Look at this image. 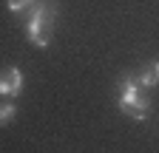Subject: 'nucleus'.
Segmentation results:
<instances>
[{
  "label": "nucleus",
  "mask_w": 159,
  "mask_h": 153,
  "mask_svg": "<svg viewBox=\"0 0 159 153\" xmlns=\"http://www.w3.org/2000/svg\"><path fill=\"white\" fill-rule=\"evenodd\" d=\"M51 26H54V9L48 6V0H34L29 6L26 34L37 48H46L51 43Z\"/></svg>",
  "instance_id": "obj_1"
},
{
  "label": "nucleus",
  "mask_w": 159,
  "mask_h": 153,
  "mask_svg": "<svg viewBox=\"0 0 159 153\" xmlns=\"http://www.w3.org/2000/svg\"><path fill=\"white\" fill-rule=\"evenodd\" d=\"M139 88H142V85H139L136 76L134 74H125L122 80H119V97H116V102H119V111H122L125 116L142 122L148 116V111H151V99L142 97Z\"/></svg>",
  "instance_id": "obj_2"
},
{
  "label": "nucleus",
  "mask_w": 159,
  "mask_h": 153,
  "mask_svg": "<svg viewBox=\"0 0 159 153\" xmlns=\"http://www.w3.org/2000/svg\"><path fill=\"white\" fill-rule=\"evenodd\" d=\"M20 91H23V74H20L17 65H9L0 74V97L14 99V97H20Z\"/></svg>",
  "instance_id": "obj_3"
},
{
  "label": "nucleus",
  "mask_w": 159,
  "mask_h": 153,
  "mask_svg": "<svg viewBox=\"0 0 159 153\" xmlns=\"http://www.w3.org/2000/svg\"><path fill=\"white\" fill-rule=\"evenodd\" d=\"M139 85L142 88H153V85H159V63H148L142 71H139Z\"/></svg>",
  "instance_id": "obj_4"
},
{
  "label": "nucleus",
  "mask_w": 159,
  "mask_h": 153,
  "mask_svg": "<svg viewBox=\"0 0 159 153\" xmlns=\"http://www.w3.org/2000/svg\"><path fill=\"white\" fill-rule=\"evenodd\" d=\"M14 113H17V108H14L11 102H0V128L9 125V122L14 119Z\"/></svg>",
  "instance_id": "obj_5"
},
{
  "label": "nucleus",
  "mask_w": 159,
  "mask_h": 153,
  "mask_svg": "<svg viewBox=\"0 0 159 153\" xmlns=\"http://www.w3.org/2000/svg\"><path fill=\"white\" fill-rule=\"evenodd\" d=\"M34 3V0H6V6H9V11H14V14H20L23 9H29Z\"/></svg>",
  "instance_id": "obj_6"
}]
</instances>
